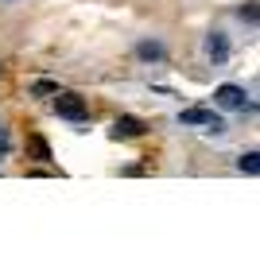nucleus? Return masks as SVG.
<instances>
[{
    "label": "nucleus",
    "mask_w": 260,
    "mask_h": 256,
    "mask_svg": "<svg viewBox=\"0 0 260 256\" xmlns=\"http://www.w3.org/2000/svg\"><path fill=\"white\" fill-rule=\"evenodd\" d=\"M214 109H221V113H256V101H252V93L245 85L221 82L214 89Z\"/></svg>",
    "instance_id": "f257e3e1"
},
{
    "label": "nucleus",
    "mask_w": 260,
    "mask_h": 256,
    "mask_svg": "<svg viewBox=\"0 0 260 256\" xmlns=\"http://www.w3.org/2000/svg\"><path fill=\"white\" fill-rule=\"evenodd\" d=\"M12 151V132H8V124H0V159Z\"/></svg>",
    "instance_id": "9b49d317"
},
{
    "label": "nucleus",
    "mask_w": 260,
    "mask_h": 256,
    "mask_svg": "<svg viewBox=\"0 0 260 256\" xmlns=\"http://www.w3.org/2000/svg\"><path fill=\"white\" fill-rule=\"evenodd\" d=\"M31 151H35V159H43V163L54 159V155H51V144H47L43 136H31Z\"/></svg>",
    "instance_id": "1a4fd4ad"
},
{
    "label": "nucleus",
    "mask_w": 260,
    "mask_h": 256,
    "mask_svg": "<svg viewBox=\"0 0 260 256\" xmlns=\"http://www.w3.org/2000/svg\"><path fill=\"white\" fill-rule=\"evenodd\" d=\"M140 136H148V124H144L140 117H117L113 120V140H140Z\"/></svg>",
    "instance_id": "423d86ee"
},
{
    "label": "nucleus",
    "mask_w": 260,
    "mask_h": 256,
    "mask_svg": "<svg viewBox=\"0 0 260 256\" xmlns=\"http://www.w3.org/2000/svg\"><path fill=\"white\" fill-rule=\"evenodd\" d=\"M237 20L245 23V27H252V31H256V23H260V8H256V0H241V4H237Z\"/></svg>",
    "instance_id": "6e6552de"
},
{
    "label": "nucleus",
    "mask_w": 260,
    "mask_h": 256,
    "mask_svg": "<svg viewBox=\"0 0 260 256\" xmlns=\"http://www.w3.org/2000/svg\"><path fill=\"white\" fill-rule=\"evenodd\" d=\"M58 89H62V85H58V82H47V78H39V82L31 85V93H35V97H54Z\"/></svg>",
    "instance_id": "9d476101"
},
{
    "label": "nucleus",
    "mask_w": 260,
    "mask_h": 256,
    "mask_svg": "<svg viewBox=\"0 0 260 256\" xmlns=\"http://www.w3.org/2000/svg\"><path fill=\"white\" fill-rule=\"evenodd\" d=\"M51 105H54V113L62 120H70V124H86L89 120V101L82 93H74V89H58V93L51 97Z\"/></svg>",
    "instance_id": "f03ea898"
},
{
    "label": "nucleus",
    "mask_w": 260,
    "mask_h": 256,
    "mask_svg": "<svg viewBox=\"0 0 260 256\" xmlns=\"http://www.w3.org/2000/svg\"><path fill=\"white\" fill-rule=\"evenodd\" d=\"M132 54H136V58H140L144 66H163L167 58H171V51H167V43H163V39H155V35H144V39H136Z\"/></svg>",
    "instance_id": "39448f33"
},
{
    "label": "nucleus",
    "mask_w": 260,
    "mask_h": 256,
    "mask_svg": "<svg viewBox=\"0 0 260 256\" xmlns=\"http://www.w3.org/2000/svg\"><path fill=\"white\" fill-rule=\"evenodd\" d=\"M0 4H20V0H0Z\"/></svg>",
    "instance_id": "f8f14e48"
},
{
    "label": "nucleus",
    "mask_w": 260,
    "mask_h": 256,
    "mask_svg": "<svg viewBox=\"0 0 260 256\" xmlns=\"http://www.w3.org/2000/svg\"><path fill=\"white\" fill-rule=\"evenodd\" d=\"M179 124H183V128H202L206 136H221V132H225V120L217 117L214 109H206V105L179 109Z\"/></svg>",
    "instance_id": "7ed1b4c3"
},
{
    "label": "nucleus",
    "mask_w": 260,
    "mask_h": 256,
    "mask_svg": "<svg viewBox=\"0 0 260 256\" xmlns=\"http://www.w3.org/2000/svg\"><path fill=\"white\" fill-rule=\"evenodd\" d=\"M202 54H206L210 66H225L229 58H233V43H229V35L221 31V27H210L206 39H202Z\"/></svg>",
    "instance_id": "20e7f679"
},
{
    "label": "nucleus",
    "mask_w": 260,
    "mask_h": 256,
    "mask_svg": "<svg viewBox=\"0 0 260 256\" xmlns=\"http://www.w3.org/2000/svg\"><path fill=\"white\" fill-rule=\"evenodd\" d=\"M237 171H241V175H249V179H256V175H260V151L256 148L241 151V155H237Z\"/></svg>",
    "instance_id": "0eeeda50"
}]
</instances>
